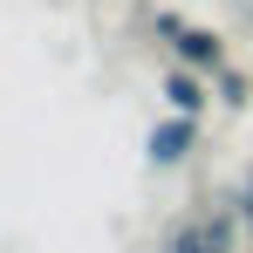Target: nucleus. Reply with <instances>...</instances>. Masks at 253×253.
<instances>
[{
    "mask_svg": "<svg viewBox=\"0 0 253 253\" xmlns=\"http://www.w3.org/2000/svg\"><path fill=\"white\" fill-rule=\"evenodd\" d=\"M192 144H199V117H185V110H171L165 124L151 130V144H144V158L158 171H171V165H185L192 158Z\"/></svg>",
    "mask_w": 253,
    "mask_h": 253,
    "instance_id": "obj_1",
    "label": "nucleus"
},
{
    "mask_svg": "<svg viewBox=\"0 0 253 253\" xmlns=\"http://www.w3.org/2000/svg\"><path fill=\"white\" fill-rule=\"evenodd\" d=\"M240 212H247V233H253V171H247V192H240Z\"/></svg>",
    "mask_w": 253,
    "mask_h": 253,
    "instance_id": "obj_6",
    "label": "nucleus"
},
{
    "mask_svg": "<svg viewBox=\"0 0 253 253\" xmlns=\"http://www.w3.org/2000/svg\"><path fill=\"white\" fill-rule=\"evenodd\" d=\"M171 253H233V247L199 219V226H178V233H171Z\"/></svg>",
    "mask_w": 253,
    "mask_h": 253,
    "instance_id": "obj_4",
    "label": "nucleus"
},
{
    "mask_svg": "<svg viewBox=\"0 0 253 253\" xmlns=\"http://www.w3.org/2000/svg\"><path fill=\"white\" fill-rule=\"evenodd\" d=\"M219 103L240 110V103H247V76H226V69H219Z\"/></svg>",
    "mask_w": 253,
    "mask_h": 253,
    "instance_id": "obj_5",
    "label": "nucleus"
},
{
    "mask_svg": "<svg viewBox=\"0 0 253 253\" xmlns=\"http://www.w3.org/2000/svg\"><path fill=\"white\" fill-rule=\"evenodd\" d=\"M165 103L185 110V117H199V110H206V83H199V69H185V62L165 69Z\"/></svg>",
    "mask_w": 253,
    "mask_h": 253,
    "instance_id": "obj_3",
    "label": "nucleus"
},
{
    "mask_svg": "<svg viewBox=\"0 0 253 253\" xmlns=\"http://www.w3.org/2000/svg\"><path fill=\"white\" fill-rule=\"evenodd\" d=\"M171 55H178L185 69H199V76H219V69H226V42H219L212 28H185V21H178V35H171Z\"/></svg>",
    "mask_w": 253,
    "mask_h": 253,
    "instance_id": "obj_2",
    "label": "nucleus"
}]
</instances>
